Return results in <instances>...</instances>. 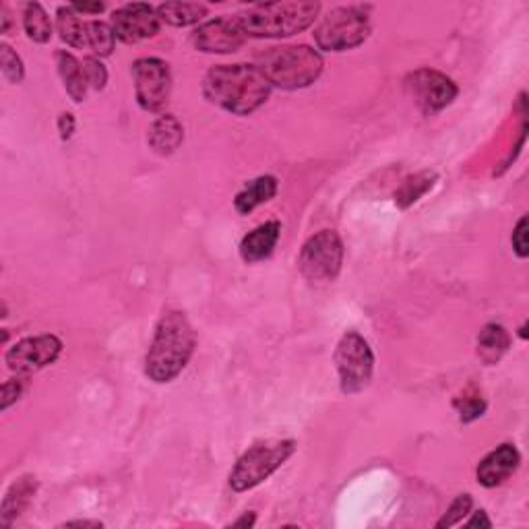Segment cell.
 Wrapping results in <instances>:
<instances>
[{"mask_svg":"<svg viewBox=\"0 0 529 529\" xmlns=\"http://www.w3.org/2000/svg\"><path fill=\"white\" fill-rule=\"evenodd\" d=\"M83 73H85V79H88V85L91 89L102 91L106 88L108 71L98 58H85L83 60Z\"/></svg>","mask_w":529,"mask_h":529,"instance_id":"f1b7e54d","label":"cell"},{"mask_svg":"<svg viewBox=\"0 0 529 529\" xmlns=\"http://www.w3.org/2000/svg\"><path fill=\"white\" fill-rule=\"evenodd\" d=\"M279 232H282V225L277 222H267L259 225V228H254L251 234L244 236L243 244H240V256H243V261L259 263L271 256L279 240Z\"/></svg>","mask_w":529,"mask_h":529,"instance_id":"9a60e30c","label":"cell"},{"mask_svg":"<svg viewBox=\"0 0 529 529\" xmlns=\"http://www.w3.org/2000/svg\"><path fill=\"white\" fill-rule=\"evenodd\" d=\"M277 192V181L274 176H261L256 178V181L248 182L244 191H240L234 199V205H236V212L238 213H251L253 209H256L263 203H267L275 197Z\"/></svg>","mask_w":529,"mask_h":529,"instance_id":"ac0fdd59","label":"cell"},{"mask_svg":"<svg viewBox=\"0 0 529 529\" xmlns=\"http://www.w3.org/2000/svg\"><path fill=\"white\" fill-rule=\"evenodd\" d=\"M455 408L459 411L462 422H472V420H476L484 414L486 401L482 399L480 395H465V397H459V399L455 401Z\"/></svg>","mask_w":529,"mask_h":529,"instance_id":"83f0119b","label":"cell"},{"mask_svg":"<svg viewBox=\"0 0 529 529\" xmlns=\"http://www.w3.org/2000/svg\"><path fill=\"white\" fill-rule=\"evenodd\" d=\"M468 527H493V521L486 517L484 511H478L472 521H468Z\"/></svg>","mask_w":529,"mask_h":529,"instance_id":"836d02e7","label":"cell"},{"mask_svg":"<svg viewBox=\"0 0 529 529\" xmlns=\"http://www.w3.org/2000/svg\"><path fill=\"white\" fill-rule=\"evenodd\" d=\"M336 364L344 393H360L370 385L372 370H375V356H372L368 341L362 336L352 331L341 337L336 349Z\"/></svg>","mask_w":529,"mask_h":529,"instance_id":"52a82bcc","label":"cell"},{"mask_svg":"<svg viewBox=\"0 0 529 529\" xmlns=\"http://www.w3.org/2000/svg\"><path fill=\"white\" fill-rule=\"evenodd\" d=\"M182 139H184L182 124L178 122L174 116L166 114L151 124L147 141H150V147L155 153L170 155V153H174L178 147H181Z\"/></svg>","mask_w":529,"mask_h":529,"instance_id":"2e32d148","label":"cell"},{"mask_svg":"<svg viewBox=\"0 0 529 529\" xmlns=\"http://www.w3.org/2000/svg\"><path fill=\"white\" fill-rule=\"evenodd\" d=\"M203 93L209 102L232 114L248 116L267 102L271 83L251 65H220L207 73Z\"/></svg>","mask_w":529,"mask_h":529,"instance_id":"6da1fadb","label":"cell"},{"mask_svg":"<svg viewBox=\"0 0 529 529\" xmlns=\"http://www.w3.org/2000/svg\"><path fill=\"white\" fill-rule=\"evenodd\" d=\"M60 352L62 341L57 336L26 337L6 352V364L13 372L23 377L50 367L52 362H57Z\"/></svg>","mask_w":529,"mask_h":529,"instance_id":"30bf717a","label":"cell"},{"mask_svg":"<svg viewBox=\"0 0 529 529\" xmlns=\"http://www.w3.org/2000/svg\"><path fill=\"white\" fill-rule=\"evenodd\" d=\"M23 391H26V379H11L3 385V410H9L15 401L21 399Z\"/></svg>","mask_w":529,"mask_h":529,"instance_id":"f546056e","label":"cell"},{"mask_svg":"<svg viewBox=\"0 0 529 529\" xmlns=\"http://www.w3.org/2000/svg\"><path fill=\"white\" fill-rule=\"evenodd\" d=\"M192 42L201 52L209 54H230L243 48L246 42L244 31L240 29L236 17H217L209 23H203L192 34Z\"/></svg>","mask_w":529,"mask_h":529,"instance_id":"4fadbf2b","label":"cell"},{"mask_svg":"<svg viewBox=\"0 0 529 529\" xmlns=\"http://www.w3.org/2000/svg\"><path fill=\"white\" fill-rule=\"evenodd\" d=\"M57 65H58V73L62 77V83H65L67 93L73 98V102L81 104L85 96H88V88H89L83 73V65L68 52H57Z\"/></svg>","mask_w":529,"mask_h":529,"instance_id":"e0dca14e","label":"cell"},{"mask_svg":"<svg viewBox=\"0 0 529 529\" xmlns=\"http://www.w3.org/2000/svg\"><path fill=\"white\" fill-rule=\"evenodd\" d=\"M408 89L424 114L441 112L457 98V85L447 75L430 71V68L410 75Z\"/></svg>","mask_w":529,"mask_h":529,"instance_id":"8fae6325","label":"cell"},{"mask_svg":"<svg viewBox=\"0 0 529 529\" xmlns=\"http://www.w3.org/2000/svg\"><path fill=\"white\" fill-rule=\"evenodd\" d=\"M472 504H473V501H472V496L470 494H462V496H457V499L451 503V507H449V511L445 513V517H442L439 524H437V527H453V525H457L459 521H463V517L468 515V513L472 511Z\"/></svg>","mask_w":529,"mask_h":529,"instance_id":"484cf974","label":"cell"},{"mask_svg":"<svg viewBox=\"0 0 529 529\" xmlns=\"http://www.w3.org/2000/svg\"><path fill=\"white\" fill-rule=\"evenodd\" d=\"M132 77L139 106L147 112L163 110L172 93V75L166 62L160 58H139L132 65Z\"/></svg>","mask_w":529,"mask_h":529,"instance_id":"9c48e42d","label":"cell"},{"mask_svg":"<svg viewBox=\"0 0 529 529\" xmlns=\"http://www.w3.org/2000/svg\"><path fill=\"white\" fill-rule=\"evenodd\" d=\"M158 11L150 5L132 3L124 5L112 13L114 36L124 44H137L150 40L160 31Z\"/></svg>","mask_w":529,"mask_h":529,"instance_id":"7c38bea8","label":"cell"},{"mask_svg":"<svg viewBox=\"0 0 529 529\" xmlns=\"http://www.w3.org/2000/svg\"><path fill=\"white\" fill-rule=\"evenodd\" d=\"M71 9L75 13H102L104 5L102 3H77V5H71Z\"/></svg>","mask_w":529,"mask_h":529,"instance_id":"d6a6232c","label":"cell"},{"mask_svg":"<svg viewBox=\"0 0 529 529\" xmlns=\"http://www.w3.org/2000/svg\"><path fill=\"white\" fill-rule=\"evenodd\" d=\"M341 261H344L341 238L336 232L323 230L302 248L298 267L310 282H331L339 274Z\"/></svg>","mask_w":529,"mask_h":529,"instance_id":"ba28073f","label":"cell"},{"mask_svg":"<svg viewBox=\"0 0 529 529\" xmlns=\"http://www.w3.org/2000/svg\"><path fill=\"white\" fill-rule=\"evenodd\" d=\"M0 62H3V75L9 83H21L23 79V62L9 46H0Z\"/></svg>","mask_w":529,"mask_h":529,"instance_id":"4316f807","label":"cell"},{"mask_svg":"<svg viewBox=\"0 0 529 529\" xmlns=\"http://www.w3.org/2000/svg\"><path fill=\"white\" fill-rule=\"evenodd\" d=\"M318 3H267L234 15L246 37H290L318 17Z\"/></svg>","mask_w":529,"mask_h":529,"instance_id":"3957f363","label":"cell"},{"mask_svg":"<svg viewBox=\"0 0 529 529\" xmlns=\"http://www.w3.org/2000/svg\"><path fill=\"white\" fill-rule=\"evenodd\" d=\"M513 248L515 253L525 259L527 256V217H521L515 232H513Z\"/></svg>","mask_w":529,"mask_h":529,"instance_id":"4dcf8cb0","label":"cell"},{"mask_svg":"<svg viewBox=\"0 0 529 529\" xmlns=\"http://www.w3.org/2000/svg\"><path fill=\"white\" fill-rule=\"evenodd\" d=\"M36 478L23 476L9 488V493L5 494L3 509H0V517H3V524H11L13 519H17L23 511L27 509V504L31 503L36 494Z\"/></svg>","mask_w":529,"mask_h":529,"instance_id":"d6986e66","label":"cell"},{"mask_svg":"<svg viewBox=\"0 0 529 529\" xmlns=\"http://www.w3.org/2000/svg\"><path fill=\"white\" fill-rule=\"evenodd\" d=\"M114 29L104 21L88 23V44L98 57H110L114 50Z\"/></svg>","mask_w":529,"mask_h":529,"instance_id":"d4e9b609","label":"cell"},{"mask_svg":"<svg viewBox=\"0 0 529 529\" xmlns=\"http://www.w3.org/2000/svg\"><path fill=\"white\" fill-rule=\"evenodd\" d=\"M511 346V337L503 325L490 323L478 336V356L486 364H496L501 358L507 354Z\"/></svg>","mask_w":529,"mask_h":529,"instance_id":"ffe728a7","label":"cell"},{"mask_svg":"<svg viewBox=\"0 0 529 529\" xmlns=\"http://www.w3.org/2000/svg\"><path fill=\"white\" fill-rule=\"evenodd\" d=\"M521 337H524V339L527 337V323L524 327H521Z\"/></svg>","mask_w":529,"mask_h":529,"instance_id":"8d00e7d4","label":"cell"},{"mask_svg":"<svg viewBox=\"0 0 529 529\" xmlns=\"http://www.w3.org/2000/svg\"><path fill=\"white\" fill-rule=\"evenodd\" d=\"M57 27L62 37L73 48H88V23H81L79 15H77L71 6H60L57 13Z\"/></svg>","mask_w":529,"mask_h":529,"instance_id":"44dd1931","label":"cell"},{"mask_svg":"<svg viewBox=\"0 0 529 529\" xmlns=\"http://www.w3.org/2000/svg\"><path fill=\"white\" fill-rule=\"evenodd\" d=\"M158 17L174 27H186L199 23L207 15V6L199 3H166L160 5Z\"/></svg>","mask_w":529,"mask_h":529,"instance_id":"7402d4cb","label":"cell"},{"mask_svg":"<svg viewBox=\"0 0 529 529\" xmlns=\"http://www.w3.org/2000/svg\"><path fill=\"white\" fill-rule=\"evenodd\" d=\"M432 184H434V174H430V172L410 176L408 181L401 184V189L397 191V194H395L397 205L406 209L411 203H416V201L422 197V194H426L428 189H432Z\"/></svg>","mask_w":529,"mask_h":529,"instance_id":"cb8c5ba5","label":"cell"},{"mask_svg":"<svg viewBox=\"0 0 529 529\" xmlns=\"http://www.w3.org/2000/svg\"><path fill=\"white\" fill-rule=\"evenodd\" d=\"M194 352V331L181 310L163 315L145 358V375L155 383H170L186 368Z\"/></svg>","mask_w":529,"mask_h":529,"instance_id":"7a4b0ae2","label":"cell"},{"mask_svg":"<svg viewBox=\"0 0 529 529\" xmlns=\"http://www.w3.org/2000/svg\"><path fill=\"white\" fill-rule=\"evenodd\" d=\"M294 441H264L246 451L238 459L236 468L230 473V486L236 493H244L259 486L271 473L277 472L294 455Z\"/></svg>","mask_w":529,"mask_h":529,"instance_id":"8992f818","label":"cell"},{"mask_svg":"<svg viewBox=\"0 0 529 529\" xmlns=\"http://www.w3.org/2000/svg\"><path fill=\"white\" fill-rule=\"evenodd\" d=\"M23 27H26V34L29 36V40H34L37 44H46L52 36V23H50L48 13H46L44 6L37 3H31L26 6Z\"/></svg>","mask_w":529,"mask_h":529,"instance_id":"603a6c76","label":"cell"},{"mask_svg":"<svg viewBox=\"0 0 529 529\" xmlns=\"http://www.w3.org/2000/svg\"><path fill=\"white\" fill-rule=\"evenodd\" d=\"M58 129H60V135L62 139H71L73 130H75V119L73 114H60V120H58Z\"/></svg>","mask_w":529,"mask_h":529,"instance_id":"1f68e13d","label":"cell"},{"mask_svg":"<svg viewBox=\"0 0 529 529\" xmlns=\"http://www.w3.org/2000/svg\"><path fill=\"white\" fill-rule=\"evenodd\" d=\"M62 527H102L99 521H67Z\"/></svg>","mask_w":529,"mask_h":529,"instance_id":"e575fe53","label":"cell"},{"mask_svg":"<svg viewBox=\"0 0 529 529\" xmlns=\"http://www.w3.org/2000/svg\"><path fill=\"white\" fill-rule=\"evenodd\" d=\"M370 34L368 13L364 6H339L327 13L315 29L318 48L327 52H344L358 48Z\"/></svg>","mask_w":529,"mask_h":529,"instance_id":"5b68a950","label":"cell"},{"mask_svg":"<svg viewBox=\"0 0 529 529\" xmlns=\"http://www.w3.org/2000/svg\"><path fill=\"white\" fill-rule=\"evenodd\" d=\"M519 451L513 445H501L496 447L493 453H488L484 459H482L476 476L482 486L486 488H494L501 486L503 482H507L515 470L519 468Z\"/></svg>","mask_w":529,"mask_h":529,"instance_id":"5bb4252c","label":"cell"},{"mask_svg":"<svg viewBox=\"0 0 529 529\" xmlns=\"http://www.w3.org/2000/svg\"><path fill=\"white\" fill-rule=\"evenodd\" d=\"M232 525H234V527H251V525H254V513H246L243 519L234 521Z\"/></svg>","mask_w":529,"mask_h":529,"instance_id":"d590c367","label":"cell"},{"mask_svg":"<svg viewBox=\"0 0 529 529\" xmlns=\"http://www.w3.org/2000/svg\"><path fill=\"white\" fill-rule=\"evenodd\" d=\"M256 68L282 89H302L323 73V57L310 46H274L256 57Z\"/></svg>","mask_w":529,"mask_h":529,"instance_id":"277c9868","label":"cell"}]
</instances>
